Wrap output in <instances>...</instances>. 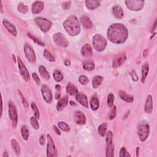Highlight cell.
<instances>
[{
  "label": "cell",
  "instance_id": "obj_1",
  "mask_svg": "<svg viewBox=\"0 0 157 157\" xmlns=\"http://www.w3.org/2000/svg\"><path fill=\"white\" fill-rule=\"evenodd\" d=\"M107 38L112 42L121 44L124 43L128 38V31L122 23L112 24L107 30Z\"/></svg>",
  "mask_w": 157,
  "mask_h": 157
},
{
  "label": "cell",
  "instance_id": "obj_2",
  "mask_svg": "<svg viewBox=\"0 0 157 157\" xmlns=\"http://www.w3.org/2000/svg\"><path fill=\"white\" fill-rule=\"evenodd\" d=\"M66 32L71 36H75L81 32V27L78 18L74 15L67 18L63 23Z\"/></svg>",
  "mask_w": 157,
  "mask_h": 157
},
{
  "label": "cell",
  "instance_id": "obj_3",
  "mask_svg": "<svg viewBox=\"0 0 157 157\" xmlns=\"http://www.w3.org/2000/svg\"><path fill=\"white\" fill-rule=\"evenodd\" d=\"M92 43L93 47L98 52H102L104 51L107 46L106 39L101 34H96L93 37Z\"/></svg>",
  "mask_w": 157,
  "mask_h": 157
},
{
  "label": "cell",
  "instance_id": "obj_4",
  "mask_svg": "<svg viewBox=\"0 0 157 157\" xmlns=\"http://www.w3.org/2000/svg\"><path fill=\"white\" fill-rule=\"evenodd\" d=\"M9 116L12 122V125L15 128L18 124V114L16 107L11 101L9 102Z\"/></svg>",
  "mask_w": 157,
  "mask_h": 157
},
{
  "label": "cell",
  "instance_id": "obj_5",
  "mask_svg": "<svg viewBox=\"0 0 157 157\" xmlns=\"http://www.w3.org/2000/svg\"><path fill=\"white\" fill-rule=\"evenodd\" d=\"M35 22L43 32H47L50 30L52 26V23L51 21L42 17H36L35 18Z\"/></svg>",
  "mask_w": 157,
  "mask_h": 157
},
{
  "label": "cell",
  "instance_id": "obj_6",
  "mask_svg": "<svg viewBox=\"0 0 157 157\" xmlns=\"http://www.w3.org/2000/svg\"><path fill=\"white\" fill-rule=\"evenodd\" d=\"M137 134L141 142H144L150 134V126L146 124H142L139 125Z\"/></svg>",
  "mask_w": 157,
  "mask_h": 157
},
{
  "label": "cell",
  "instance_id": "obj_7",
  "mask_svg": "<svg viewBox=\"0 0 157 157\" xmlns=\"http://www.w3.org/2000/svg\"><path fill=\"white\" fill-rule=\"evenodd\" d=\"M112 137L113 134L111 131H109L107 133L106 136V155L107 157L114 156V148L112 144Z\"/></svg>",
  "mask_w": 157,
  "mask_h": 157
},
{
  "label": "cell",
  "instance_id": "obj_8",
  "mask_svg": "<svg viewBox=\"0 0 157 157\" xmlns=\"http://www.w3.org/2000/svg\"><path fill=\"white\" fill-rule=\"evenodd\" d=\"M47 156L48 157H55L57 156V150L54 144L53 140L51 134H47Z\"/></svg>",
  "mask_w": 157,
  "mask_h": 157
},
{
  "label": "cell",
  "instance_id": "obj_9",
  "mask_svg": "<svg viewBox=\"0 0 157 157\" xmlns=\"http://www.w3.org/2000/svg\"><path fill=\"white\" fill-rule=\"evenodd\" d=\"M125 4L126 7L128 8L130 11H138L143 8L144 5V1L142 0H127L125 1Z\"/></svg>",
  "mask_w": 157,
  "mask_h": 157
},
{
  "label": "cell",
  "instance_id": "obj_10",
  "mask_svg": "<svg viewBox=\"0 0 157 157\" xmlns=\"http://www.w3.org/2000/svg\"><path fill=\"white\" fill-rule=\"evenodd\" d=\"M53 40L58 46L62 47H68L69 42L66 38L61 33H57L53 36Z\"/></svg>",
  "mask_w": 157,
  "mask_h": 157
},
{
  "label": "cell",
  "instance_id": "obj_11",
  "mask_svg": "<svg viewBox=\"0 0 157 157\" xmlns=\"http://www.w3.org/2000/svg\"><path fill=\"white\" fill-rule=\"evenodd\" d=\"M17 61H18V65L20 73L21 74V75L25 79V81H29V79H30V76H29L28 71L27 70L26 66H25V65L23 64V61H22L21 58H20V57H17Z\"/></svg>",
  "mask_w": 157,
  "mask_h": 157
},
{
  "label": "cell",
  "instance_id": "obj_12",
  "mask_svg": "<svg viewBox=\"0 0 157 157\" xmlns=\"http://www.w3.org/2000/svg\"><path fill=\"white\" fill-rule=\"evenodd\" d=\"M24 52L28 60L31 63H34L36 61L35 53L33 48L28 44H25L24 46Z\"/></svg>",
  "mask_w": 157,
  "mask_h": 157
},
{
  "label": "cell",
  "instance_id": "obj_13",
  "mask_svg": "<svg viewBox=\"0 0 157 157\" xmlns=\"http://www.w3.org/2000/svg\"><path fill=\"white\" fill-rule=\"evenodd\" d=\"M41 91L44 100H45V101L47 102L48 104H51L52 101L53 96L50 87L46 85H44L41 88Z\"/></svg>",
  "mask_w": 157,
  "mask_h": 157
},
{
  "label": "cell",
  "instance_id": "obj_14",
  "mask_svg": "<svg viewBox=\"0 0 157 157\" xmlns=\"http://www.w3.org/2000/svg\"><path fill=\"white\" fill-rule=\"evenodd\" d=\"M126 60V57L125 53H120L117 55L112 61V66L114 68L120 67Z\"/></svg>",
  "mask_w": 157,
  "mask_h": 157
},
{
  "label": "cell",
  "instance_id": "obj_15",
  "mask_svg": "<svg viewBox=\"0 0 157 157\" xmlns=\"http://www.w3.org/2000/svg\"><path fill=\"white\" fill-rule=\"evenodd\" d=\"M3 23L5 28L7 29V30L11 33L12 35H13L14 36H17V32L16 28L11 22H10L7 19H4L3 21Z\"/></svg>",
  "mask_w": 157,
  "mask_h": 157
},
{
  "label": "cell",
  "instance_id": "obj_16",
  "mask_svg": "<svg viewBox=\"0 0 157 157\" xmlns=\"http://www.w3.org/2000/svg\"><path fill=\"white\" fill-rule=\"evenodd\" d=\"M74 119L78 125H83L86 122L85 115L81 111H76L74 113Z\"/></svg>",
  "mask_w": 157,
  "mask_h": 157
},
{
  "label": "cell",
  "instance_id": "obj_17",
  "mask_svg": "<svg viewBox=\"0 0 157 157\" xmlns=\"http://www.w3.org/2000/svg\"><path fill=\"white\" fill-rule=\"evenodd\" d=\"M76 99L78 102V103L85 107V108H88V102L87 97L85 95L83 94V93H77L76 96Z\"/></svg>",
  "mask_w": 157,
  "mask_h": 157
},
{
  "label": "cell",
  "instance_id": "obj_18",
  "mask_svg": "<svg viewBox=\"0 0 157 157\" xmlns=\"http://www.w3.org/2000/svg\"><path fill=\"white\" fill-rule=\"evenodd\" d=\"M44 9V3L41 1H35L32 5V12L34 14L41 12Z\"/></svg>",
  "mask_w": 157,
  "mask_h": 157
},
{
  "label": "cell",
  "instance_id": "obj_19",
  "mask_svg": "<svg viewBox=\"0 0 157 157\" xmlns=\"http://www.w3.org/2000/svg\"><path fill=\"white\" fill-rule=\"evenodd\" d=\"M144 110L147 114H150L153 110V99L151 95H149L147 98Z\"/></svg>",
  "mask_w": 157,
  "mask_h": 157
},
{
  "label": "cell",
  "instance_id": "obj_20",
  "mask_svg": "<svg viewBox=\"0 0 157 157\" xmlns=\"http://www.w3.org/2000/svg\"><path fill=\"white\" fill-rule=\"evenodd\" d=\"M68 103V98L67 96H64L61 98L57 103V111H62L67 106Z\"/></svg>",
  "mask_w": 157,
  "mask_h": 157
},
{
  "label": "cell",
  "instance_id": "obj_21",
  "mask_svg": "<svg viewBox=\"0 0 157 157\" xmlns=\"http://www.w3.org/2000/svg\"><path fill=\"white\" fill-rule=\"evenodd\" d=\"M112 13L114 16L118 19H121L124 17V11H123L122 8L118 5L113 7Z\"/></svg>",
  "mask_w": 157,
  "mask_h": 157
},
{
  "label": "cell",
  "instance_id": "obj_22",
  "mask_svg": "<svg viewBox=\"0 0 157 157\" xmlns=\"http://www.w3.org/2000/svg\"><path fill=\"white\" fill-rule=\"evenodd\" d=\"M81 52L83 56L85 57H88L92 55L93 53V50L91 46L89 44H86L85 46H83L82 48Z\"/></svg>",
  "mask_w": 157,
  "mask_h": 157
},
{
  "label": "cell",
  "instance_id": "obj_23",
  "mask_svg": "<svg viewBox=\"0 0 157 157\" xmlns=\"http://www.w3.org/2000/svg\"><path fill=\"white\" fill-rule=\"evenodd\" d=\"M81 21L83 27L86 29H91L93 27L92 22H91L90 18L85 15L83 16L81 18Z\"/></svg>",
  "mask_w": 157,
  "mask_h": 157
},
{
  "label": "cell",
  "instance_id": "obj_24",
  "mask_svg": "<svg viewBox=\"0 0 157 157\" xmlns=\"http://www.w3.org/2000/svg\"><path fill=\"white\" fill-rule=\"evenodd\" d=\"M90 104L91 109L93 111H96L98 109V108L100 107V101L96 95H94L91 97Z\"/></svg>",
  "mask_w": 157,
  "mask_h": 157
},
{
  "label": "cell",
  "instance_id": "obj_25",
  "mask_svg": "<svg viewBox=\"0 0 157 157\" xmlns=\"http://www.w3.org/2000/svg\"><path fill=\"white\" fill-rule=\"evenodd\" d=\"M66 91L68 94L71 96H75L78 93V90L77 87L74 85L72 84L71 83H68Z\"/></svg>",
  "mask_w": 157,
  "mask_h": 157
},
{
  "label": "cell",
  "instance_id": "obj_26",
  "mask_svg": "<svg viewBox=\"0 0 157 157\" xmlns=\"http://www.w3.org/2000/svg\"><path fill=\"white\" fill-rule=\"evenodd\" d=\"M119 96L122 100H124L127 102H132L134 101V97L131 95H128L125 91H120Z\"/></svg>",
  "mask_w": 157,
  "mask_h": 157
},
{
  "label": "cell",
  "instance_id": "obj_27",
  "mask_svg": "<svg viewBox=\"0 0 157 157\" xmlns=\"http://www.w3.org/2000/svg\"><path fill=\"white\" fill-rule=\"evenodd\" d=\"M86 6L88 9L93 10L100 6V2L99 1H95V0H87L85 1Z\"/></svg>",
  "mask_w": 157,
  "mask_h": 157
},
{
  "label": "cell",
  "instance_id": "obj_28",
  "mask_svg": "<svg viewBox=\"0 0 157 157\" xmlns=\"http://www.w3.org/2000/svg\"><path fill=\"white\" fill-rule=\"evenodd\" d=\"M149 71V66L147 63H145L142 67V82L144 83L146 77L148 75Z\"/></svg>",
  "mask_w": 157,
  "mask_h": 157
},
{
  "label": "cell",
  "instance_id": "obj_29",
  "mask_svg": "<svg viewBox=\"0 0 157 157\" xmlns=\"http://www.w3.org/2000/svg\"><path fill=\"white\" fill-rule=\"evenodd\" d=\"M103 78L101 76H95L92 81V86L94 88H97L98 87H99L103 81Z\"/></svg>",
  "mask_w": 157,
  "mask_h": 157
},
{
  "label": "cell",
  "instance_id": "obj_30",
  "mask_svg": "<svg viewBox=\"0 0 157 157\" xmlns=\"http://www.w3.org/2000/svg\"><path fill=\"white\" fill-rule=\"evenodd\" d=\"M95 64L91 60H86L83 62V68L87 71H92L95 69Z\"/></svg>",
  "mask_w": 157,
  "mask_h": 157
},
{
  "label": "cell",
  "instance_id": "obj_31",
  "mask_svg": "<svg viewBox=\"0 0 157 157\" xmlns=\"http://www.w3.org/2000/svg\"><path fill=\"white\" fill-rule=\"evenodd\" d=\"M39 71L40 72L41 76L45 78L46 80L50 79V74H49L48 72L46 70V68L42 65L39 66Z\"/></svg>",
  "mask_w": 157,
  "mask_h": 157
},
{
  "label": "cell",
  "instance_id": "obj_32",
  "mask_svg": "<svg viewBox=\"0 0 157 157\" xmlns=\"http://www.w3.org/2000/svg\"><path fill=\"white\" fill-rule=\"evenodd\" d=\"M11 145L12 147V149L15 152L16 154L18 156L20 154V146L18 145V143L16 139H12L11 140Z\"/></svg>",
  "mask_w": 157,
  "mask_h": 157
},
{
  "label": "cell",
  "instance_id": "obj_33",
  "mask_svg": "<svg viewBox=\"0 0 157 157\" xmlns=\"http://www.w3.org/2000/svg\"><path fill=\"white\" fill-rule=\"evenodd\" d=\"M107 123H102V124H101L99 127H98V132L99 134L104 137L106 134V131H107Z\"/></svg>",
  "mask_w": 157,
  "mask_h": 157
},
{
  "label": "cell",
  "instance_id": "obj_34",
  "mask_svg": "<svg viewBox=\"0 0 157 157\" xmlns=\"http://www.w3.org/2000/svg\"><path fill=\"white\" fill-rule=\"evenodd\" d=\"M21 134L24 140L28 141L29 137V130L28 128L26 125H23L21 128Z\"/></svg>",
  "mask_w": 157,
  "mask_h": 157
},
{
  "label": "cell",
  "instance_id": "obj_35",
  "mask_svg": "<svg viewBox=\"0 0 157 157\" xmlns=\"http://www.w3.org/2000/svg\"><path fill=\"white\" fill-rule=\"evenodd\" d=\"M53 76L54 77V79H55V81L57 82H60L63 79V74L58 70H55L54 71Z\"/></svg>",
  "mask_w": 157,
  "mask_h": 157
},
{
  "label": "cell",
  "instance_id": "obj_36",
  "mask_svg": "<svg viewBox=\"0 0 157 157\" xmlns=\"http://www.w3.org/2000/svg\"><path fill=\"white\" fill-rule=\"evenodd\" d=\"M58 126L59 127V128L61 129L63 131H65V132H70V126H69V125H68V124H66L65 122H58Z\"/></svg>",
  "mask_w": 157,
  "mask_h": 157
},
{
  "label": "cell",
  "instance_id": "obj_37",
  "mask_svg": "<svg viewBox=\"0 0 157 157\" xmlns=\"http://www.w3.org/2000/svg\"><path fill=\"white\" fill-rule=\"evenodd\" d=\"M44 56L49 61H51V62L55 61V58H54V57H53L51 53L49 51H48L47 50H45L44 51Z\"/></svg>",
  "mask_w": 157,
  "mask_h": 157
},
{
  "label": "cell",
  "instance_id": "obj_38",
  "mask_svg": "<svg viewBox=\"0 0 157 157\" xmlns=\"http://www.w3.org/2000/svg\"><path fill=\"white\" fill-rule=\"evenodd\" d=\"M18 11L22 14H26L28 11V6H25L23 3H21L18 5Z\"/></svg>",
  "mask_w": 157,
  "mask_h": 157
},
{
  "label": "cell",
  "instance_id": "obj_39",
  "mask_svg": "<svg viewBox=\"0 0 157 157\" xmlns=\"http://www.w3.org/2000/svg\"><path fill=\"white\" fill-rule=\"evenodd\" d=\"M31 106L33 111L34 112V116H35V117L37 119H39V118H40V113H39V111L38 110V108L36 104L34 102H32L31 104Z\"/></svg>",
  "mask_w": 157,
  "mask_h": 157
},
{
  "label": "cell",
  "instance_id": "obj_40",
  "mask_svg": "<svg viewBox=\"0 0 157 157\" xmlns=\"http://www.w3.org/2000/svg\"><path fill=\"white\" fill-rule=\"evenodd\" d=\"M31 124L34 130H38L39 128V124L38 122V120L35 117H31L30 119Z\"/></svg>",
  "mask_w": 157,
  "mask_h": 157
},
{
  "label": "cell",
  "instance_id": "obj_41",
  "mask_svg": "<svg viewBox=\"0 0 157 157\" xmlns=\"http://www.w3.org/2000/svg\"><path fill=\"white\" fill-rule=\"evenodd\" d=\"M114 95L112 93H110L107 97V105L109 107H112L114 104Z\"/></svg>",
  "mask_w": 157,
  "mask_h": 157
},
{
  "label": "cell",
  "instance_id": "obj_42",
  "mask_svg": "<svg viewBox=\"0 0 157 157\" xmlns=\"http://www.w3.org/2000/svg\"><path fill=\"white\" fill-rule=\"evenodd\" d=\"M116 114H117V113H116V107L115 106H113L112 107V109H111V110L110 111V113H109V117H108V118H109V120L114 119V118L115 117V116H116Z\"/></svg>",
  "mask_w": 157,
  "mask_h": 157
},
{
  "label": "cell",
  "instance_id": "obj_43",
  "mask_svg": "<svg viewBox=\"0 0 157 157\" xmlns=\"http://www.w3.org/2000/svg\"><path fill=\"white\" fill-rule=\"evenodd\" d=\"M119 156L120 157H130L131 155L128 152V151L126 150V149L125 148V147H122L120 151Z\"/></svg>",
  "mask_w": 157,
  "mask_h": 157
},
{
  "label": "cell",
  "instance_id": "obj_44",
  "mask_svg": "<svg viewBox=\"0 0 157 157\" xmlns=\"http://www.w3.org/2000/svg\"><path fill=\"white\" fill-rule=\"evenodd\" d=\"M78 80H79V82L81 83L82 85H87V83L89 82V80H88V78L87 76H84V75H82L79 77V78H78Z\"/></svg>",
  "mask_w": 157,
  "mask_h": 157
},
{
  "label": "cell",
  "instance_id": "obj_45",
  "mask_svg": "<svg viewBox=\"0 0 157 157\" xmlns=\"http://www.w3.org/2000/svg\"><path fill=\"white\" fill-rule=\"evenodd\" d=\"M28 36L29 38H30L34 42H36L37 44H38V45H40V46H45V44L43 43V42H41V41H40L39 40V39H36V38H34V36H33L31 34L28 33Z\"/></svg>",
  "mask_w": 157,
  "mask_h": 157
},
{
  "label": "cell",
  "instance_id": "obj_46",
  "mask_svg": "<svg viewBox=\"0 0 157 157\" xmlns=\"http://www.w3.org/2000/svg\"><path fill=\"white\" fill-rule=\"evenodd\" d=\"M18 93H19V95H20V96L21 99H22V103H23V106H24L25 107L27 108V107H28V103L27 101L26 100L25 98V97L23 96V94H22V93L21 92V91H20L19 90H18Z\"/></svg>",
  "mask_w": 157,
  "mask_h": 157
},
{
  "label": "cell",
  "instance_id": "obj_47",
  "mask_svg": "<svg viewBox=\"0 0 157 157\" xmlns=\"http://www.w3.org/2000/svg\"><path fill=\"white\" fill-rule=\"evenodd\" d=\"M71 6V1H66L63 3L62 4V7L66 10H68V9H70Z\"/></svg>",
  "mask_w": 157,
  "mask_h": 157
},
{
  "label": "cell",
  "instance_id": "obj_48",
  "mask_svg": "<svg viewBox=\"0 0 157 157\" xmlns=\"http://www.w3.org/2000/svg\"><path fill=\"white\" fill-rule=\"evenodd\" d=\"M32 76H33V78H34V81L36 82V83H37V84H38V85L40 84L41 81H40V79H39V78L38 76L36 74V73H33Z\"/></svg>",
  "mask_w": 157,
  "mask_h": 157
},
{
  "label": "cell",
  "instance_id": "obj_49",
  "mask_svg": "<svg viewBox=\"0 0 157 157\" xmlns=\"http://www.w3.org/2000/svg\"><path fill=\"white\" fill-rule=\"evenodd\" d=\"M130 75L131 76L132 78V80H133L134 81L136 82L138 81L139 78H138V76H137V74H136L135 71H132L131 72H130Z\"/></svg>",
  "mask_w": 157,
  "mask_h": 157
},
{
  "label": "cell",
  "instance_id": "obj_50",
  "mask_svg": "<svg viewBox=\"0 0 157 157\" xmlns=\"http://www.w3.org/2000/svg\"><path fill=\"white\" fill-rule=\"evenodd\" d=\"M39 142H40V144L43 145L45 144V136L42 135L40 137V139H39Z\"/></svg>",
  "mask_w": 157,
  "mask_h": 157
},
{
  "label": "cell",
  "instance_id": "obj_51",
  "mask_svg": "<svg viewBox=\"0 0 157 157\" xmlns=\"http://www.w3.org/2000/svg\"><path fill=\"white\" fill-rule=\"evenodd\" d=\"M53 130L54 131H55L56 133L58 135H60L61 134V132L60 131V130H59V129L56 126H53Z\"/></svg>",
  "mask_w": 157,
  "mask_h": 157
},
{
  "label": "cell",
  "instance_id": "obj_52",
  "mask_svg": "<svg viewBox=\"0 0 157 157\" xmlns=\"http://www.w3.org/2000/svg\"><path fill=\"white\" fill-rule=\"evenodd\" d=\"M65 65L66 66H70L71 65V61L70 60H66L65 61Z\"/></svg>",
  "mask_w": 157,
  "mask_h": 157
},
{
  "label": "cell",
  "instance_id": "obj_53",
  "mask_svg": "<svg viewBox=\"0 0 157 157\" xmlns=\"http://www.w3.org/2000/svg\"><path fill=\"white\" fill-rule=\"evenodd\" d=\"M60 96H61V93H56V95H55V98L57 100H58V99H60Z\"/></svg>",
  "mask_w": 157,
  "mask_h": 157
},
{
  "label": "cell",
  "instance_id": "obj_54",
  "mask_svg": "<svg viewBox=\"0 0 157 157\" xmlns=\"http://www.w3.org/2000/svg\"><path fill=\"white\" fill-rule=\"evenodd\" d=\"M55 88L57 91H60L61 90V87L60 85H57L55 86Z\"/></svg>",
  "mask_w": 157,
  "mask_h": 157
},
{
  "label": "cell",
  "instance_id": "obj_55",
  "mask_svg": "<svg viewBox=\"0 0 157 157\" xmlns=\"http://www.w3.org/2000/svg\"><path fill=\"white\" fill-rule=\"evenodd\" d=\"M147 55H148V50H147V49H145L144 52V57H146Z\"/></svg>",
  "mask_w": 157,
  "mask_h": 157
},
{
  "label": "cell",
  "instance_id": "obj_56",
  "mask_svg": "<svg viewBox=\"0 0 157 157\" xmlns=\"http://www.w3.org/2000/svg\"><path fill=\"white\" fill-rule=\"evenodd\" d=\"M139 147H138L136 149V156H139Z\"/></svg>",
  "mask_w": 157,
  "mask_h": 157
},
{
  "label": "cell",
  "instance_id": "obj_57",
  "mask_svg": "<svg viewBox=\"0 0 157 157\" xmlns=\"http://www.w3.org/2000/svg\"><path fill=\"white\" fill-rule=\"evenodd\" d=\"M0 6H1V12L3 13V5L1 1H0Z\"/></svg>",
  "mask_w": 157,
  "mask_h": 157
},
{
  "label": "cell",
  "instance_id": "obj_58",
  "mask_svg": "<svg viewBox=\"0 0 157 157\" xmlns=\"http://www.w3.org/2000/svg\"><path fill=\"white\" fill-rule=\"evenodd\" d=\"M70 104L71 106H76V103H75L74 102H73V101H70Z\"/></svg>",
  "mask_w": 157,
  "mask_h": 157
},
{
  "label": "cell",
  "instance_id": "obj_59",
  "mask_svg": "<svg viewBox=\"0 0 157 157\" xmlns=\"http://www.w3.org/2000/svg\"><path fill=\"white\" fill-rule=\"evenodd\" d=\"M9 156V155L7 154V152H5L4 155H3V156Z\"/></svg>",
  "mask_w": 157,
  "mask_h": 157
},
{
  "label": "cell",
  "instance_id": "obj_60",
  "mask_svg": "<svg viewBox=\"0 0 157 157\" xmlns=\"http://www.w3.org/2000/svg\"><path fill=\"white\" fill-rule=\"evenodd\" d=\"M13 60H14V61L16 62V57H14V55H13Z\"/></svg>",
  "mask_w": 157,
  "mask_h": 157
}]
</instances>
